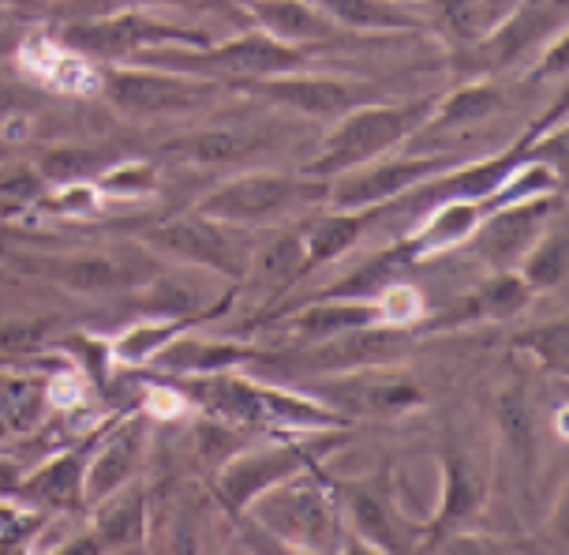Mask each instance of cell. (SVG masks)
Masks as SVG:
<instances>
[{"label": "cell", "instance_id": "6da1fadb", "mask_svg": "<svg viewBox=\"0 0 569 555\" xmlns=\"http://www.w3.org/2000/svg\"><path fill=\"white\" fill-rule=\"evenodd\" d=\"M420 117H423V106L363 109V113H356L352 120H345L341 132L330 139V155L315 169H345V166H352V161L379 155V150H386L390 143H398Z\"/></svg>", "mask_w": 569, "mask_h": 555}, {"label": "cell", "instance_id": "7a4b0ae2", "mask_svg": "<svg viewBox=\"0 0 569 555\" xmlns=\"http://www.w3.org/2000/svg\"><path fill=\"white\" fill-rule=\"evenodd\" d=\"M68 42L83 53H136V49H150L158 42H199L188 30H172L169 23H154V19H139V16H120V19H101V23L87 27H71Z\"/></svg>", "mask_w": 569, "mask_h": 555}, {"label": "cell", "instance_id": "3957f363", "mask_svg": "<svg viewBox=\"0 0 569 555\" xmlns=\"http://www.w3.org/2000/svg\"><path fill=\"white\" fill-rule=\"evenodd\" d=\"M297 196H300L297 180L243 177V180H232V185H226L221 191H213L207 199V210L221 218H262V215L281 210L284 204H292Z\"/></svg>", "mask_w": 569, "mask_h": 555}, {"label": "cell", "instance_id": "277c9868", "mask_svg": "<svg viewBox=\"0 0 569 555\" xmlns=\"http://www.w3.org/2000/svg\"><path fill=\"white\" fill-rule=\"evenodd\" d=\"M106 95L128 113H161L196 102V90L169 76H142V72H113L106 79Z\"/></svg>", "mask_w": 569, "mask_h": 555}, {"label": "cell", "instance_id": "5b68a950", "mask_svg": "<svg viewBox=\"0 0 569 555\" xmlns=\"http://www.w3.org/2000/svg\"><path fill=\"white\" fill-rule=\"evenodd\" d=\"M139 439H142L139 424H124V428L109 439V447L90 462L83 473V499L87 503H106L113 492L124 488V480L131 477L136 458H139Z\"/></svg>", "mask_w": 569, "mask_h": 555}, {"label": "cell", "instance_id": "8992f818", "mask_svg": "<svg viewBox=\"0 0 569 555\" xmlns=\"http://www.w3.org/2000/svg\"><path fill=\"white\" fill-rule=\"evenodd\" d=\"M435 161H398V166H382V169H368V174H356L352 180H345L338 188V204L341 207H363L375 204V199H386L393 191L409 188L416 177L427 174Z\"/></svg>", "mask_w": 569, "mask_h": 555}, {"label": "cell", "instance_id": "52a82bcc", "mask_svg": "<svg viewBox=\"0 0 569 555\" xmlns=\"http://www.w3.org/2000/svg\"><path fill=\"white\" fill-rule=\"evenodd\" d=\"M297 53H289L284 46L270 42V38H243L237 46H226L218 53L199 57V65L207 68H229V72H284L297 65Z\"/></svg>", "mask_w": 569, "mask_h": 555}, {"label": "cell", "instance_id": "ba28073f", "mask_svg": "<svg viewBox=\"0 0 569 555\" xmlns=\"http://www.w3.org/2000/svg\"><path fill=\"white\" fill-rule=\"evenodd\" d=\"M49 275L60 286L79 289V293H106L128 281L124 264L109 256H64V259H49Z\"/></svg>", "mask_w": 569, "mask_h": 555}, {"label": "cell", "instance_id": "9c48e42d", "mask_svg": "<svg viewBox=\"0 0 569 555\" xmlns=\"http://www.w3.org/2000/svg\"><path fill=\"white\" fill-rule=\"evenodd\" d=\"M158 240L166 248L177 251V256L199 259V264H213V267H229L232 264L229 240L221 234H213V229H207V226H199V221H180V226L161 229Z\"/></svg>", "mask_w": 569, "mask_h": 555}, {"label": "cell", "instance_id": "30bf717a", "mask_svg": "<svg viewBox=\"0 0 569 555\" xmlns=\"http://www.w3.org/2000/svg\"><path fill=\"white\" fill-rule=\"evenodd\" d=\"M270 95L303 113H333L352 102V90L338 79H284V83H270Z\"/></svg>", "mask_w": 569, "mask_h": 555}, {"label": "cell", "instance_id": "8fae6325", "mask_svg": "<svg viewBox=\"0 0 569 555\" xmlns=\"http://www.w3.org/2000/svg\"><path fill=\"white\" fill-rule=\"evenodd\" d=\"M292 469L289 454H262V458H243L237 466L226 469V496L232 499V507H243L262 484L278 480L281 473Z\"/></svg>", "mask_w": 569, "mask_h": 555}, {"label": "cell", "instance_id": "7c38bea8", "mask_svg": "<svg viewBox=\"0 0 569 555\" xmlns=\"http://www.w3.org/2000/svg\"><path fill=\"white\" fill-rule=\"evenodd\" d=\"M19 488L38 503H71L76 496H83V469H79L76 458H57Z\"/></svg>", "mask_w": 569, "mask_h": 555}, {"label": "cell", "instance_id": "4fadbf2b", "mask_svg": "<svg viewBox=\"0 0 569 555\" xmlns=\"http://www.w3.org/2000/svg\"><path fill=\"white\" fill-rule=\"evenodd\" d=\"M98 533L109 548H128V544L139 541L142 533V499L139 492H128V496L117 499V492L109 496V507L101 511L98 518Z\"/></svg>", "mask_w": 569, "mask_h": 555}, {"label": "cell", "instance_id": "5bb4252c", "mask_svg": "<svg viewBox=\"0 0 569 555\" xmlns=\"http://www.w3.org/2000/svg\"><path fill=\"white\" fill-rule=\"evenodd\" d=\"M256 12L267 19L270 30H278V34H289V38H315L322 34V19L311 12L308 4H300V0H259Z\"/></svg>", "mask_w": 569, "mask_h": 555}, {"label": "cell", "instance_id": "9a60e30c", "mask_svg": "<svg viewBox=\"0 0 569 555\" xmlns=\"http://www.w3.org/2000/svg\"><path fill=\"white\" fill-rule=\"evenodd\" d=\"M536 215H540V207H532V210H510V215L495 218L491 229H487L483 240H480V248L491 259H510L513 251L525 248L528 229H532V218Z\"/></svg>", "mask_w": 569, "mask_h": 555}, {"label": "cell", "instance_id": "2e32d148", "mask_svg": "<svg viewBox=\"0 0 569 555\" xmlns=\"http://www.w3.org/2000/svg\"><path fill=\"white\" fill-rule=\"evenodd\" d=\"M330 16H338L349 27H405L412 23L409 16L398 12L386 0H319Z\"/></svg>", "mask_w": 569, "mask_h": 555}, {"label": "cell", "instance_id": "e0dca14e", "mask_svg": "<svg viewBox=\"0 0 569 555\" xmlns=\"http://www.w3.org/2000/svg\"><path fill=\"white\" fill-rule=\"evenodd\" d=\"M180 330V323H158V327H131L117 338L113 357L124 360V365H142L154 353H161V346H169L172 335Z\"/></svg>", "mask_w": 569, "mask_h": 555}, {"label": "cell", "instance_id": "ac0fdd59", "mask_svg": "<svg viewBox=\"0 0 569 555\" xmlns=\"http://www.w3.org/2000/svg\"><path fill=\"white\" fill-rule=\"evenodd\" d=\"M386 349H393V338H386V335H356V338L338 341V346H330L327 357H319V365H360V360L382 357Z\"/></svg>", "mask_w": 569, "mask_h": 555}, {"label": "cell", "instance_id": "d6986e66", "mask_svg": "<svg viewBox=\"0 0 569 555\" xmlns=\"http://www.w3.org/2000/svg\"><path fill=\"white\" fill-rule=\"evenodd\" d=\"M240 357V349H226V346H172L166 349V365L172 368H188V371H196V368H221V365H232V360Z\"/></svg>", "mask_w": 569, "mask_h": 555}, {"label": "cell", "instance_id": "ffe728a7", "mask_svg": "<svg viewBox=\"0 0 569 555\" xmlns=\"http://www.w3.org/2000/svg\"><path fill=\"white\" fill-rule=\"evenodd\" d=\"M472 221H476V207H469V204H450V207L442 210L439 218H435V226H431V237H427V245H431V248L457 245V240H461V237H469Z\"/></svg>", "mask_w": 569, "mask_h": 555}, {"label": "cell", "instance_id": "44dd1931", "mask_svg": "<svg viewBox=\"0 0 569 555\" xmlns=\"http://www.w3.org/2000/svg\"><path fill=\"white\" fill-rule=\"evenodd\" d=\"M98 155H79V150H57V155L46 158V177L57 180V185H71V180L94 174Z\"/></svg>", "mask_w": 569, "mask_h": 555}, {"label": "cell", "instance_id": "7402d4cb", "mask_svg": "<svg viewBox=\"0 0 569 555\" xmlns=\"http://www.w3.org/2000/svg\"><path fill=\"white\" fill-rule=\"evenodd\" d=\"M423 311L420 297H416V289H405V286H393L382 293L379 308H375V316L382 323H412L416 316Z\"/></svg>", "mask_w": 569, "mask_h": 555}, {"label": "cell", "instance_id": "603a6c76", "mask_svg": "<svg viewBox=\"0 0 569 555\" xmlns=\"http://www.w3.org/2000/svg\"><path fill=\"white\" fill-rule=\"evenodd\" d=\"M352 237H356V226H352V221L333 218V221H327V226L315 229V237H311V256H315V259L338 256L341 248H349V245H352Z\"/></svg>", "mask_w": 569, "mask_h": 555}, {"label": "cell", "instance_id": "cb8c5ba5", "mask_svg": "<svg viewBox=\"0 0 569 555\" xmlns=\"http://www.w3.org/2000/svg\"><path fill=\"white\" fill-rule=\"evenodd\" d=\"M184 150H188V155H196V158L218 161V158L237 155V150H240V139H237V136H229V132H207V136L188 139Z\"/></svg>", "mask_w": 569, "mask_h": 555}, {"label": "cell", "instance_id": "d4e9b609", "mask_svg": "<svg viewBox=\"0 0 569 555\" xmlns=\"http://www.w3.org/2000/svg\"><path fill=\"white\" fill-rule=\"evenodd\" d=\"M562 256H566L562 240H547L540 256L528 264V275H532L536 281H555L558 275H562Z\"/></svg>", "mask_w": 569, "mask_h": 555}, {"label": "cell", "instance_id": "484cf974", "mask_svg": "<svg viewBox=\"0 0 569 555\" xmlns=\"http://www.w3.org/2000/svg\"><path fill=\"white\" fill-rule=\"evenodd\" d=\"M300 259V240H281L262 256V278H281L289 275L292 264Z\"/></svg>", "mask_w": 569, "mask_h": 555}, {"label": "cell", "instance_id": "4316f807", "mask_svg": "<svg viewBox=\"0 0 569 555\" xmlns=\"http://www.w3.org/2000/svg\"><path fill=\"white\" fill-rule=\"evenodd\" d=\"M53 210H64V215H79V210H94V188L79 185V180H71V185H60L57 199L53 204H46Z\"/></svg>", "mask_w": 569, "mask_h": 555}, {"label": "cell", "instance_id": "83f0119b", "mask_svg": "<svg viewBox=\"0 0 569 555\" xmlns=\"http://www.w3.org/2000/svg\"><path fill=\"white\" fill-rule=\"evenodd\" d=\"M487 305H491V311H498V316H510V311H517V308L525 305L521 281H513V278L498 281V286L487 293Z\"/></svg>", "mask_w": 569, "mask_h": 555}, {"label": "cell", "instance_id": "f1b7e54d", "mask_svg": "<svg viewBox=\"0 0 569 555\" xmlns=\"http://www.w3.org/2000/svg\"><path fill=\"white\" fill-rule=\"evenodd\" d=\"M38 518L27 511H12V507H0V548H12L19 541V533L23 529H34Z\"/></svg>", "mask_w": 569, "mask_h": 555}, {"label": "cell", "instance_id": "f546056e", "mask_svg": "<svg viewBox=\"0 0 569 555\" xmlns=\"http://www.w3.org/2000/svg\"><path fill=\"white\" fill-rule=\"evenodd\" d=\"M150 180H154V174H150L147 166H117L113 174H106V188L139 191V188H150Z\"/></svg>", "mask_w": 569, "mask_h": 555}, {"label": "cell", "instance_id": "4dcf8cb0", "mask_svg": "<svg viewBox=\"0 0 569 555\" xmlns=\"http://www.w3.org/2000/svg\"><path fill=\"white\" fill-rule=\"evenodd\" d=\"M502 424H506V436H510L513 443H528V436H532V428H528V413L521 406V398L510 395L502 402Z\"/></svg>", "mask_w": 569, "mask_h": 555}, {"label": "cell", "instance_id": "1f68e13d", "mask_svg": "<svg viewBox=\"0 0 569 555\" xmlns=\"http://www.w3.org/2000/svg\"><path fill=\"white\" fill-rule=\"evenodd\" d=\"M498 102V98L491 95V90H469V95H461L457 102L446 109V117L450 120H465V117H480V113H487Z\"/></svg>", "mask_w": 569, "mask_h": 555}, {"label": "cell", "instance_id": "d6a6232c", "mask_svg": "<svg viewBox=\"0 0 569 555\" xmlns=\"http://www.w3.org/2000/svg\"><path fill=\"white\" fill-rule=\"evenodd\" d=\"M375 311H363V308H338V311H315L308 319L311 330H330V327H356V323L371 319Z\"/></svg>", "mask_w": 569, "mask_h": 555}, {"label": "cell", "instance_id": "836d02e7", "mask_svg": "<svg viewBox=\"0 0 569 555\" xmlns=\"http://www.w3.org/2000/svg\"><path fill=\"white\" fill-rule=\"evenodd\" d=\"M38 338V327H19V323H8V327H0V349L4 353H19V349H27L30 341Z\"/></svg>", "mask_w": 569, "mask_h": 555}, {"label": "cell", "instance_id": "e575fe53", "mask_svg": "<svg viewBox=\"0 0 569 555\" xmlns=\"http://www.w3.org/2000/svg\"><path fill=\"white\" fill-rule=\"evenodd\" d=\"M147 409L158 413V417H177V413H180V398L169 395V390H150Z\"/></svg>", "mask_w": 569, "mask_h": 555}, {"label": "cell", "instance_id": "d590c367", "mask_svg": "<svg viewBox=\"0 0 569 555\" xmlns=\"http://www.w3.org/2000/svg\"><path fill=\"white\" fill-rule=\"evenodd\" d=\"M49 398L60 402V406H68L71 398H79V383L76 379H57L53 387H49Z\"/></svg>", "mask_w": 569, "mask_h": 555}, {"label": "cell", "instance_id": "8d00e7d4", "mask_svg": "<svg viewBox=\"0 0 569 555\" xmlns=\"http://www.w3.org/2000/svg\"><path fill=\"white\" fill-rule=\"evenodd\" d=\"M19 488V480H16V473L8 469V466H0V492H12Z\"/></svg>", "mask_w": 569, "mask_h": 555}, {"label": "cell", "instance_id": "74e56055", "mask_svg": "<svg viewBox=\"0 0 569 555\" xmlns=\"http://www.w3.org/2000/svg\"><path fill=\"white\" fill-rule=\"evenodd\" d=\"M12 102H16L12 87H8V83H4V79H0V109H8V106H12Z\"/></svg>", "mask_w": 569, "mask_h": 555}, {"label": "cell", "instance_id": "f35d334b", "mask_svg": "<svg viewBox=\"0 0 569 555\" xmlns=\"http://www.w3.org/2000/svg\"><path fill=\"white\" fill-rule=\"evenodd\" d=\"M188 4H191V0H188Z\"/></svg>", "mask_w": 569, "mask_h": 555}]
</instances>
